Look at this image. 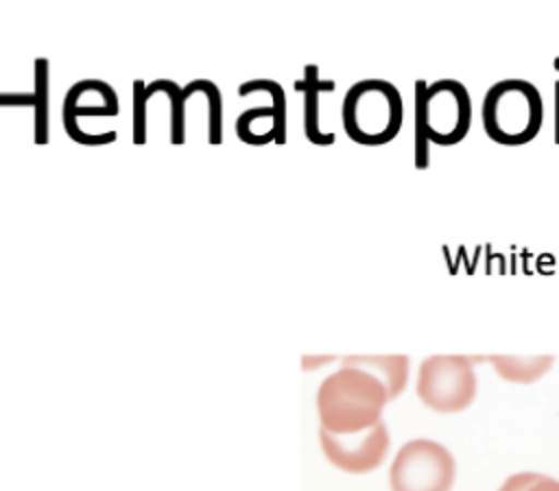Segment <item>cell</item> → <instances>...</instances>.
Returning <instances> with one entry per match:
<instances>
[{"mask_svg":"<svg viewBox=\"0 0 559 491\" xmlns=\"http://www.w3.org/2000/svg\"><path fill=\"white\" fill-rule=\"evenodd\" d=\"M391 402L382 380L373 373L341 364L317 391V412L321 428L332 434H354L382 421V410Z\"/></svg>","mask_w":559,"mask_h":491,"instance_id":"1","label":"cell"},{"mask_svg":"<svg viewBox=\"0 0 559 491\" xmlns=\"http://www.w3.org/2000/svg\"><path fill=\"white\" fill-rule=\"evenodd\" d=\"M472 127V96L461 81L415 83V168L428 166V146H454Z\"/></svg>","mask_w":559,"mask_h":491,"instance_id":"2","label":"cell"},{"mask_svg":"<svg viewBox=\"0 0 559 491\" xmlns=\"http://www.w3.org/2000/svg\"><path fill=\"white\" fill-rule=\"evenodd\" d=\"M480 122L487 137L496 144L524 146L542 131V92L531 81L502 79L485 92Z\"/></svg>","mask_w":559,"mask_h":491,"instance_id":"3","label":"cell"},{"mask_svg":"<svg viewBox=\"0 0 559 491\" xmlns=\"http://www.w3.org/2000/svg\"><path fill=\"white\" fill-rule=\"evenodd\" d=\"M341 120L347 137L356 144H389L404 122L402 94L384 79H362L345 92Z\"/></svg>","mask_w":559,"mask_h":491,"instance_id":"4","label":"cell"},{"mask_svg":"<svg viewBox=\"0 0 559 491\" xmlns=\"http://www.w3.org/2000/svg\"><path fill=\"white\" fill-rule=\"evenodd\" d=\"M417 397L437 412H461L476 397L474 360L467 356H428L419 364Z\"/></svg>","mask_w":559,"mask_h":491,"instance_id":"5","label":"cell"},{"mask_svg":"<svg viewBox=\"0 0 559 491\" xmlns=\"http://www.w3.org/2000/svg\"><path fill=\"white\" fill-rule=\"evenodd\" d=\"M454 478V456L448 447L430 439L404 443L389 469L391 491H450Z\"/></svg>","mask_w":559,"mask_h":491,"instance_id":"6","label":"cell"},{"mask_svg":"<svg viewBox=\"0 0 559 491\" xmlns=\"http://www.w3.org/2000/svg\"><path fill=\"white\" fill-rule=\"evenodd\" d=\"M319 441L325 458L347 474L373 471L389 452V430L384 421L354 434H332L321 428Z\"/></svg>","mask_w":559,"mask_h":491,"instance_id":"7","label":"cell"},{"mask_svg":"<svg viewBox=\"0 0 559 491\" xmlns=\"http://www.w3.org/2000/svg\"><path fill=\"white\" fill-rule=\"evenodd\" d=\"M236 133L251 146H264L269 142H286V109L275 105L247 109L236 120Z\"/></svg>","mask_w":559,"mask_h":491,"instance_id":"8","label":"cell"},{"mask_svg":"<svg viewBox=\"0 0 559 491\" xmlns=\"http://www.w3.org/2000/svg\"><path fill=\"white\" fill-rule=\"evenodd\" d=\"M295 87L304 92V133H306V137L317 146L334 144L336 135L332 131L325 133L319 124V96H321V92H334L336 83L330 79H319L317 65H306L304 79L297 81Z\"/></svg>","mask_w":559,"mask_h":491,"instance_id":"9","label":"cell"},{"mask_svg":"<svg viewBox=\"0 0 559 491\" xmlns=\"http://www.w3.org/2000/svg\"><path fill=\"white\" fill-rule=\"evenodd\" d=\"M341 364L358 367L373 373L378 380L384 382L389 397L395 399L408 380V356H345Z\"/></svg>","mask_w":559,"mask_h":491,"instance_id":"10","label":"cell"},{"mask_svg":"<svg viewBox=\"0 0 559 491\" xmlns=\"http://www.w3.org/2000/svg\"><path fill=\"white\" fill-rule=\"evenodd\" d=\"M483 360H489L502 380L515 384L537 382L555 362L552 356H489Z\"/></svg>","mask_w":559,"mask_h":491,"instance_id":"11","label":"cell"},{"mask_svg":"<svg viewBox=\"0 0 559 491\" xmlns=\"http://www.w3.org/2000/svg\"><path fill=\"white\" fill-rule=\"evenodd\" d=\"M35 144L48 142V59H35Z\"/></svg>","mask_w":559,"mask_h":491,"instance_id":"12","label":"cell"},{"mask_svg":"<svg viewBox=\"0 0 559 491\" xmlns=\"http://www.w3.org/2000/svg\"><path fill=\"white\" fill-rule=\"evenodd\" d=\"M197 89L207 98L210 113H207V142L218 146L223 142V100L221 89L207 79H194Z\"/></svg>","mask_w":559,"mask_h":491,"instance_id":"13","label":"cell"},{"mask_svg":"<svg viewBox=\"0 0 559 491\" xmlns=\"http://www.w3.org/2000/svg\"><path fill=\"white\" fill-rule=\"evenodd\" d=\"M159 89H164L168 96H170V103H173V111H170V142L175 146L183 144L186 142V96H183V89L173 83V81H164V79H157L155 81Z\"/></svg>","mask_w":559,"mask_h":491,"instance_id":"14","label":"cell"},{"mask_svg":"<svg viewBox=\"0 0 559 491\" xmlns=\"http://www.w3.org/2000/svg\"><path fill=\"white\" fill-rule=\"evenodd\" d=\"M146 83L144 81H135L133 83V142L140 146L146 142V113H144V105H146V92H144Z\"/></svg>","mask_w":559,"mask_h":491,"instance_id":"15","label":"cell"},{"mask_svg":"<svg viewBox=\"0 0 559 491\" xmlns=\"http://www.w3.org/2000/svg\"><path fill=\"white\" fill-rule=\"evenodd\" d=\"M537 478L535 471H520V474H513L509 476L502 487L498 491H526L531 487V482Z\"/></svg>","mask_w":559,"mask_h":491,"instance_id":"16","label":"cell"},{"mask_svg":"<svg viewBox=\"0 0 559 491\" xmlns=\"http://www.w3.org/2000/svg\"><path fill=\"white\" fill-rule=\"evenodd\" d=\"M526 491H559V480L537 474V478L531 482V487Z\"/></svg>","mask_w":559,"mask_h":491,"instance_id":"17","label":"cell"},{"mask_svg":"<svg viewBox=\"0 0 559 491\" xmlns=\"http://www.w3.org/2000/svg\"><path fill=\"white\" fill-rule=\"evenodd\" d=\"M0 105H33V92L31 94H11V96L0 94Z\"/></svg>","mask_w":559,"mask_h":491,"instance_id":"18","label":"cell"},{"mask_svg":"<svg viewBox=\"0 0 559 491\" xmlns=\"http://www.w3.org/2000/svg\"><path fill=\"white\" fill-rule=\"evenodd\" d=\"M555 142L559 144V81L555 83Z\"/></svg>","mask_w":559,"mask_h":491,"instance_id":"19","label":"cell"}]
</instances>
